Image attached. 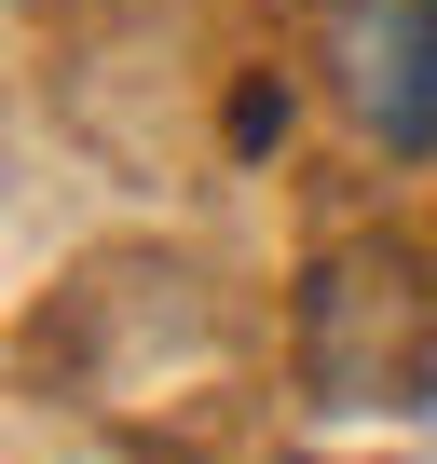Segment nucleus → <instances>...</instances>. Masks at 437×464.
Listing matches in <instances>:
<instances>
[{
    "label": "nucleus",
    "instance_id": "f257e3e1",
    "mask_svg": "<svg viewBox=\"0 0 437 464\" xmlns=\"http://www.w3.org/2000/svg\"><path fill=\"white\" fill-rule=\"evenodd\" d=\"M342 82L355 123L410 164H437V0H355L342 14Z\"/></svg>",
    "mask_w": 437,
    "mask_h": 464
}]
</instances>
